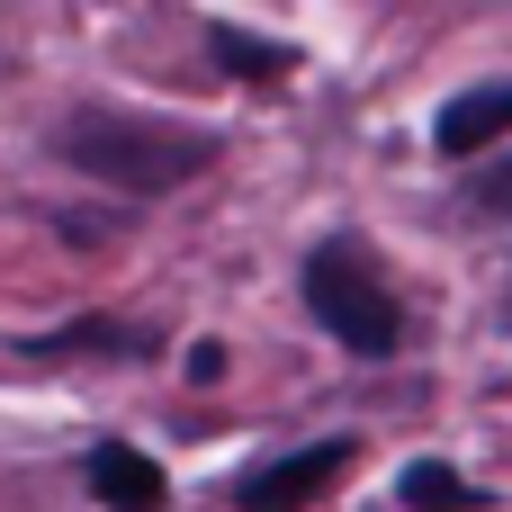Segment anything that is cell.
Returning <instances> with one entry per match:
<instances>
[{
	"label": "cell",
	"instance_id": "obj_1",
	"mask_svg": "<svg viewBox=\"0 0 512 512\" xmlns=\"http://www.w3.org/2000/svg\"><path fill=\"white\" fill-rule=\"evenodd\" d=\"M63 162H81L90 180H117V189H180L189 171L216 162V144L198 126H162V117H117V108H90L63 126Z\"/></svg>",
	"mask_w": 512,
	"mask_h": 512
},
{
	"label": "cell",
	"instance_id": "obj_2",
	"mask_svg": "<svg viewBox=\"0 0 512 512\" xmlns=\"http://www.w3.org/2000/svg\"><path fill=\"white\" fill-rule=\"evenodd\" d=\"M306 315H315L342 351H396V333H405V315H396L387 279H378L351 243L306 252Z\"/></svg>",
	"mask_w": 512,
	"mask_h": 512
},
{
	"label": "cell",
	"instance_id": "obj_3",
	"mask_svg": "<svg viewBox=\"0 0 512 512\" xmlns=\"http://www.w3.org/2000/svg\"><path fill=\"white\" fill-rule=\"evenodd\" d=\"M342 468H351V450H342V441H315V450H288V459L252 468V477L234 486V504H243V512H306Z\"/></svg>",
	"mask_w": 512,
	"mask_h": 512
},
{
	"label": "cell",
	"instance_id": "obj_4",
	"mask_svg": "<svg viewBox=\"0 0 512 512\" xmlns=\"http://www.w3.org/2000/svg\"><path fill=\"white\" fill-rule=\"evenodd\" d=\"M90 495L108 512H162L171 495H162V468L144 459V450H126V441H99L90 450Z\"/></svg>",
	"mask_w": 512,
	"mask_h": 512
},
{
	"label": "cell",
	"instance_id": "obj_5",
	"mask_svg": "<svg viewBox=\"0 0 512 512\" xmlns=\"http://www.w3.org/2000/svg\"><path fill=\"white\" fill-rule=\"evenodd\" d=\"M512 135V81H486V90H459L441 108V153H486Z\"/></svg>",
	"mask_w": 512,
	"mask_h": 512
},
{
	"label": "cell",
	"instance_id": "obj_6",
	"mask_svg": "<svg viewBox=\"0 0 512 512\" xmlns=\"http://www.w3.org/2000/svg\"><path fill=\"white\" fill-rule=\"evenodd\" d=\"M405 504L459 512V504H468V477H459V468H441V459H414V468H405Z\"/></svg>",
	"mask_w": 512,
	"mask_h": 512
},
{
	"label": "cell",
	"instance_id": "obj_7",
	"mask_svg": "<svg viewBox=\"0 0 512 512\" xmlns=\"http://www.w3.org/2000/svg\"><path fill=\"white\" fill-rule=\"evenodd\" d=\"M216 54H225V63H288L279 45H252V36H234V27H216Z\"/></svg>",
	"mask_w": 512,
	"mask_h": 512
}]
</instances>
